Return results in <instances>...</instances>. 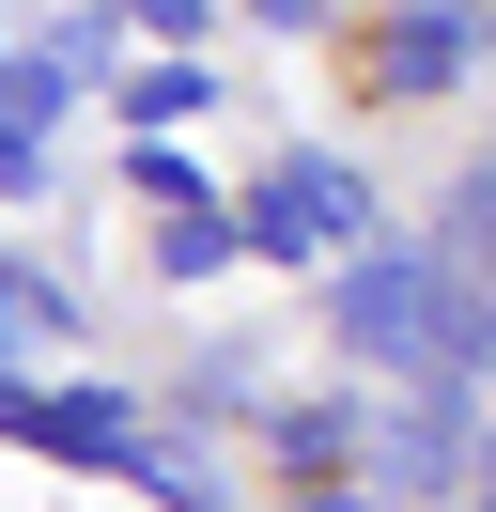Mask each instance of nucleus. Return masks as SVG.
Wrapping results in <instances>:
<instances>
[{
  "label": "nucleus",
  "instance_id": "nucleus-1",
  "mask_svg": "<svg viewBox=\"0 0 496 512\" xmlns=\"http://www.w3.org/2000/svg\"><path fill=\"white\" fill-rule=\"evenodd\" d=\"M326 311H341V357H357V373H403V388H465L481 373V326H496L450 249H372V233L341 249Z\"/></svg>",
  "mask_w": 496,
  "mask_h": 512
},
{
  "label": "nucleus",
  "instance_id": "nucleus-2",
  "mask_svg": "<svg viewBox=\"0 0 496 512\" xmlns=\"http://www.w3.org/2000/svg\"><path fill=\"white\" fill-rule=\"evenodd\" d=\"M357 233H372V187L326 171V156H295L264 202H248V249H357Z\"/></svg>",
  "mask_w": 496,
  "mask_h": 512
},
{
  "label": "nucleus",
  "instance_id": "nucleus-3",
  "mask_svg": "<svg viewBox=\"0 0 496 512\" xmlns=\"http://www.w3.org/2000/svg\"><path fill=\"white\" fill-rule=\"evenodd\" d=\"M31 435H47V450H78V466H140V419H124V404H93V388L31 404Z\"/></svg>",
  "mask_w": 496,
  "mask_h": 512
},
{
  "label": "nucleus",
  "instance_id": "nucleus-4",
  "mask_svg": "<svg viewBox=\"0 0 496 512\" xmlns=\"http://www.w3.org/2000/svg\"><path fill=\"white\" fill-rule=\"evenodd\" d=\"M434 249H450L465 280H496V156H481V171L450 187V218H434Z\"/></svg>",
  "mask_w": 496,
  "mask_h": 512
},
{
  "label": "nucleus",
  "instance_id": "nucleus-5",
  "mask_svg": "<svg viewBox=\"0 0 496 512\" xmlns=\"http://www.w3.org/2000/svg\"><path fill=\"white\" fill-rule=\"evenodd\" d=\"M372 466H388V481H465V435H434V419H388V435H372Z\"/></svg>",
  "mask_w": 496,
  "mask_h": 512
},
{
  "label": "nucleus",
  "instance_id": "nucleus-6",
  "mask_svg": "<svg viewBox=\"0 0 496 512\" xmlns=\"http://www.w3.org/2000/svg\"><path fill=\"white\" fill-rule=\"evenodd\" d=\"M124 109H140V125H186V109H202V63H155V78H124Z\"/></svg>",
  "mask_w": 496,
  "mask_h": 512
},
{
  "label": "nucleus",
  "instance_id": "nucleus-7",
  "mask_svg": "<svg viewBox=\"0 0 496 512\" xmlns=\"http://www.w3.org/2000/svg\"><path fill=\"white\" fill-rule=\"evenodd\" d=\"M124 16H140V32H202L217 0H124Z\"/></svg>",
  "mask_w": 496,
  "mask_h": 512
},
{
  "label": "nucleus",
  "instance_id": "nucleus-8",
  "mask_svg": "<svg viewBox=\"0 0 496 512\" xmlns=\"http://www.w3.org/2000/svg\"><path fill=\"white\" fill-rule=\"evenodd\" d=\"M295 512H372V497H295Z\"/></svg>",
  "mask_w": 496,
  "mask_h": 512
}]
</instances>
